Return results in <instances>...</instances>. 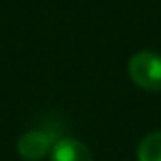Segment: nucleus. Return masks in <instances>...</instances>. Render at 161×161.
<instances>
[{
  "instance_id": "nucleus-1",
  "label": "nucleus",
  "mask_w": 161,
  "mask_h": 161,
  "mask_svg": "<svg viewBox=\"0 0 161 161\" xmlns=\"http://www.w3.org/2000/svg\"><path fill=\"white\" fill-rule=\"evenodd\" d=\"M133 84L147 92H161V55L155 51H139L129 61Z\"/></svg>"
},
{
  "instance_id": "nucleus-2",
  "label": "nucleus",
  "mask_w": 161,
  "mask_h": 161,
  "mask_svg": "<svg viewBox=\"0 0 161 161\" xmlns=\"http://www.w3.org/2000/svg\"><path fill=\"white\" fill-rule=\"evenodd\" d=\"M53 141L45 130H27L16 143V151L27 161H39L47 153H51Z\"/></svg>"
},
{
  "instance_id": "nucleus-3",
  "label": "nucleus",
  "mask_w": 161,
  "mask_h": 161,
  "mask_svg": "<svg viewBox=\"0 0 161 161\" xmlns=\"http://www.w3.org/2000/svg\"><path fill=\"white\" fill-rule=\"evenodd\" d=\"M51 161H94V157H92V151L82 141L63 137L53 143Z\"/></svg>"
},
{
  "instance_id": "nucleus-4",
  "label": "nucleus",
  "mask_w": 161,
  "mask_h": 161,
  "mask_svg": "<svg viewBox=\"0 0 161 161\" xmlns=\"http://www.w3.org/2000/svg\"><path fill=\"white\" fill-rule=\"evenodd\" d=\"M137 161H161V130L149 133L139 143Z\"/></svg>"
}]
</instances>
